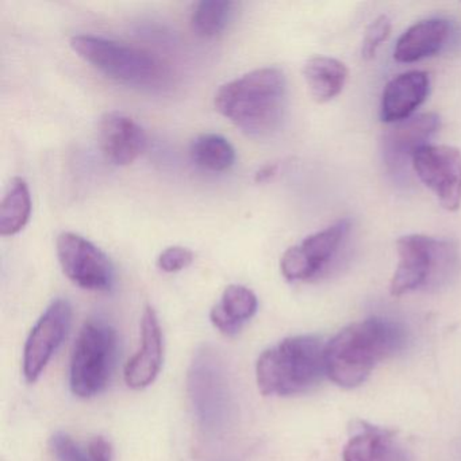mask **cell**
<instances>
[{
  "label": "cell",
  "mask_w": 461,
  "mask_h": 461,
  "mask_svg": "<svg viewBox=\"0 0 461 461\" xmlns=\"http://www.w3.org/2000/svg\"><path fill=\"white\" fill-rule=\"evenodd\" d=\"M404 342L403 329L393 321L375 317L352 323L326 344V376L339 387H357Z\"/></svg>",
  "instance_id": "6da1fadb"
},
{
  "label": "cell",
  "mask_w": 461,
  "mask_h": 461,
  "mask_svg": "<svg viewBox=\"0 0 461 461\" xmlns=\"http://www.w3.org/2000/svg\"><path fill=\"white\" fill-rule=\"evenodd\" d=\"M214 106L247 136H269L282 125L287 109L285 72L266 67L231 80L215 94Z\"/></svg>",
  "instance_id": "7a4b0ae2"
},
{
  "label": "cell",
  "mask_w": 461,
  "mask_h": 461,
  "mask_svg": "<svg viewBox=\"0 0 461 461\" xmlns=\"http://www.w3.org/2000/svg\"><path fill=\"white\" fill-rule=\"evenodd\" d=\"M326 344L315 336H295L264 350L256 364L258 390L264 395L306 393L326 375Z\"/></svg>",
  "instance_id": "3957f363"
},
{
  "label": "cell",
  "mask_w": 461,
  "mask_h": 461,
  "mask_svg": "<svg viewBox=\"0 0 461 461\" xmlns=\"http://www.w3.org/2000/svg\"><path fill=\"white\" fill-rule=\"evenodd\" d=\"M187 391L194 417L206 436L221 437L236 418V399L228 366L215 348L196 350L187 375Z\"/></svg>",
  "instance_id": "277c9868"
},
{
  "label": "cell",
  "mask_w": 461,
  "mask_h": 461,
  "mask_svg": "<svg viewBox=\"0 0 461 461\" xmlns=\"http://www.w3.org/2000/svg\"><path fill=\"white\" fill-rule=\"evenodd\" d=\"M72 50L104 77L131 86L158 85L166 68L153 53L104 37L79 34L71 39Z\"/></svg>",
  "instance_id": "5b68a950"
},
{
  "label": "cell",
  "mask_w": 461,
  "mask_h": 461,
  "mask_svg": "<svg viewBox=\"0 0 461 461\" xmlns=\"http://www.w3.org/2000/svg\"><path fill=\"white\" fill-rule=\"evenodd\" d=\"M117 357V331L102 321L86 322L72 353V393L79 398H93L101 393L109 384Z\"/></svg>",
  "instance_id": "8992f818"
},
{
  "label": "cell",
  "mask_w": 461,
  "mask_h": 461,
  "mask_svg": "<svg viewBox=\"0 0 461 461\" xmlns=\"http://www.w3.org/2000/svg\"><path fill=\"white\" fill-rule=\"evenodd\" d=\"M398 266L390 283L393 296H402L438 282L457 260L450 242L422 234H407L396 241Z\"/></svg>",
  "instance_id": "52a82bcc"
},
{
  "label": "cell",
  "mask_w": 461,
  "mask_h": 461,
  "mask_svg": "<svg viewBox=\"0 0 461 461\" xmlns=\"http://www.w3.org/2000/svg\"><path fill=\"white\" fill-rule=\"evenodd\" d=\"M59 263L66 276L80 288L109 291L114 283V267L104 250L85 237L64 231L56 241Z\"/></svg>",
  "instance_id": "ba28073f"
},
{
  "label": "cell",
  "mask_w": 461,
  "mask_h": 461,
  "mask_svg": "<svg viewBox=\"0 0 461 461\" xmlns=\"http://www.w3.org/2000/svg\"><path fill=\"white\" fill-rule=\"evenodd\" d=\"M418 179L447 212L461 206V152L447 145L428 144L415 152L411 163Z\"/></svg>",
  "instance_id": "9c48e42d"
},
{
  "label": "cell",
  "mask_w": 461,
  "mask_h": 461,
  "mask_svg": "<svg viewBox=\"0 0 461 461\" xmlns=\"http://www.w3.org/2000/svg\"><path fill=\"white\" fill-rule=\"evenodd\" d=\"M350 230V221H337L323 230L285 250L280 271L288 282H307L317 277L339 252Z\"/></svg>",
  "instance_id": "30bf717a"
},
{
  "label": "cell",
  "mask_w": 461,
  "mask_h": 461,
  "mask_svg": "<svg viewBox=\"0 0 461 461\" xmlns=\"http://www.w3.org/2000/svg\"><path fill=\"white\" fill-rule=\"evenodd\" d=\"M72 306L66 299H56L37 321L23 350V375L29 383L37 382L56 350L68 334Z\"/></svg>",
  "instance_id": "8fae6325"
},
{
  "label": "cell",
  "mask_w": 461,
  "mask_h": 461,
  "mask_svg": "<svg viewBox=\"0 0 461 461\" xmlns=\"http://www.w3.org/2000/svg\"><path fill=\"white\" fill-rule=\"evenodd\" d=\"M439 129V117L434 113L412 115L409 120L393 123L383 136V160L393 175L404 174L412 163L415 152L429 144Z\"/></svg>",
  "instance_id": "7c38bea8"
},
{
  "label": "cell",
  "mask_w": 461,
  "mask_h": 461,
  "mask_svg": "<svg viewBox=\"0 0 461 461\" xmlns=\"http://www.w3.org/2000/svg\"><path fill=\"white\" fill-rule=\"evenodd\" d=\"M98 144L102 155L117 167L133 164L147 149L144 129L129 115L112 112L101 118Z\"/></svg>",
  "instance_id": "4fadbf2b"
},
{
  "label": "cell",
  "mask_w": 461,
  "mask_h": 461,
  "mask_svg": "<svg viewBox=\"0 0 461 461\" xmlns=\"http://www.w3.org/2000/svg\"><path fill=\"white\" fill-rule=\"evenodd\" d=\"M163 331L158 314L148 306L141 320V347L126 364L125 382L133 390H142L155 382L163 366Z\"/></svg>",
  "instance_id": "5bb4252c"
},
{
  "label": "cell",
  "mask_w": 461,
  "mask_h": 461,
  "mask_svg": "<svg viewBox=\"0 0 461 461\" xmlns=\"http://www.w3.org/2000/svg\"><path fill=\"white\" fill-rule=\"evenodd\" d=\"M429 90L430 79L426 72L410 71L393 77L383 91L380 104L383 122L393 125L411 118L428 98Z\"/></svg>",
  "instance_id": "9a60e30c"
},
{
  "label": "cell",
  "mask_w": 461,
  "mask_h": 461,
  "mask_svg": "<svg viewBox=\"0 0 461 461\" xmlns=\"http://www.w3.org/2000/svg\"><path fill=\"white\" fill-rule=\"evenodd\" d=\"M450 34L449 21L429 18L410 26L396 42L393 59L399 63H415L438 53Z\"/></svg>",
  "instance_id": "2e32d148"
},
{
  "label": "cell",
  "mask_w": 461,
  "mask_h": 461,
  "mask_svg": "<svg viewBox=\"0 0 461 461\" xmlns=\"http://www.w3.org/2000/svg\"><path fill=\"white\" fill-rule=\"evenodd\" d=\"M344 461H407L406 450L387 429L360 423L342 452Z\"/></svg>",
  "instance_id": "e0dca14e"
},
{
  "label": "cell",
  "mask_w": 461,
  "mask_h": 461,
  "mask_svg": "<svg viewBox=\"0 0 461 461\" xmlns=\"http://www.w3.org/2000/svg\"><path fill=\"white\" fill-rule=\"evenodd\" d=\"M258 307V296L252 290L244 285H231L223 291L220 303L212 307L210 320L221 333L236 336L242 326L255 317Z\"/></svg>",
  "instance_id": "ac0fdd59"
},
{
  "label": "cell",
  "mask_w": 461,
  "mask_h": 461,
  "mask_svg": "<svg viewBox=\"0 0 461 461\" xmlns=\"http://www.w3.org/2000/svg\"><path fill=\"white\" fill-rule=\"evenodd\" d=\"M303 77L312 98L325 104L336 98L345 87L348 69L336 59L317 56L304 64Z\"/></svg>",
  "instance_id": "d6986e66"
},
{
  "label": "cell",
  "mask_w": 461,
  "mask_h": 461,
  "mask_svg": "<svg viewBox=\"0 0 461 461\" xmlns=\"http://www.w3.org/2000/svg\"><path fill=\"white\" fill-rule=\"evenodd\" d=\"M32 196L28 183L23 177H14L10 182L0 204V234L15 236L31 220Z\"/></svg>",
  "instance_id": "ffe728a7"
},
{
  "label": "cell",
  "mask_w": 461,
  "mask_h": 461,
  "mask_svg": "<svg viewBox=\"0 0 461 461\" xmlns=\"http://www.w3.org/2000/svg\"><path fill=\"white\" fill-rule=\"evenodd\" d=\"M191 158L196 166L212 172H223L236 163L233 145L220 134H202L191 144Z\"/></svg>",
  "instance_id": "44dd1931"
},
{
  "label": "cell",
  "mask_w": 461,
  "mask_h": 461,
  "mask_svg": "<svg viewBox=\"0 0 461 461\" xmlns=\"http://www.w3.org/2000/svg\"><path fill=\"white\" fill-rule=\"evenodd\" d=\"M237 5L228 0H203L194 7L191 29L201 39H214L228 28L233 20Z\"/></svg>",
  "instance_id": "7402d4cb"
},
{
  "label": "cell",
  "mask_w": 461,
  "mask_h": 461,
  "mask_svg": "<svg viewBox=\"0 0 461 461\" xmlns=\"http://www.w3.org/2000/svg\"><path fill=\"white\" fill-rule=\"evenodd\" d=\"M391 21L385 15H380L366 28V36L363 40V48H361V56L366 60L374 59L380 45L390 37Z\"/></svg>",
  "instance_id": "603a6c76"
},
{
  "label": "cell",
  "mask_w": 461,
  "mask_h": 461,
  "mask_svg": "<svg viewBox=\"0 0 461 461\" xmlns=\"http://www.w3.org/2000/svg\"><path fill=\"white\" fill-rule=\"evenodd\" d=\"M50 450L56 461H91L87 450H83L72 437L63 431L53 434Z\"/></svg>",
  "instance_id": "cb8c5ba5"
},
{
  "label": "cell",
  "mask_w": 461,
  "mask_h": 461,
  "mask_svg": "<svg viewBox=\"0 0 461 461\" xmlns=\"http://www.w3.org/2000/svg\"><path fill=\"white\" fill-rule=\"evenodd\" d=\"M193 261V250L185 247H169L158 256V267L167 274H174L187 268Z\"/></svg>",
  "instance_id": "d4e9b609"
},
{
  "label": "cell",
  "mask_w": 461,
  "mask_h": 461,
  "mask_svg": "<svg viewBox=\"0 0 461 461\" xmlns=\"http://www.w3.org/2000/svg\"><path fill=\"white\" fill-rule=\"evenodd\" d=\"M91 461H112L113 449L110 442L104 437H95L87 447Z\"/></svg>",
  "instance_id": "484cf974"
},
{
  "label": "cell",
  "mask_w": 461,
  "mask_h": 461,
  "mask_svg": "<svg viewBox=\"0 0 461 461\" xmlns=\"http://www.w3.org/2000/svg\"><path fill=\"white\" fill-rule=\"evenodd\" d=\"M277 166L272 164V166H266L258 172L256 175V182H264V180L269 179V177L274 176L276 174Z\"/></svg>",
  "instance_id": "4316f807"
}]
</instances>
